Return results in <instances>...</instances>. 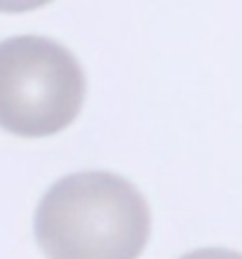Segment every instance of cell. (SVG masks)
<instances>
[{
	"mask_svg": "<svg viewBox=\"0 0 242 259\" xmlns=\"http://www.w3.org/2000/svg\"><path fill=\"white\" fill-rule=\"evenodd\" d=\"M33 231L47 259H139L151 236V210L120 175L75 172L42 196Z\"/></svg>",
	"mask_w": 242,
	"mask_h": 259,
	"instance_id": "1",
	"label": "cell"
},
{
	"mask_svg": "<svg viewBox=\"0 0 242 259\" xmlns=\"http://www.w3.org/2000/svg\"><path fill=\"white\" fill-rule=\"evenodd\" d=\"M87 80L68 48L45 35L0 42V127L17 137H52L73 123Z\"/></svg>",
	"mask_w": 242,
	"mask_h": 259,
	"instance_id": "2",
	"label": "cell"
},
{
	"mask_svg": "<svg viewBox=\"0 0 242 259\" xmlns=\"http://www.w3.org/2000/svg\"><path fill=\"white\" fill-rule=\"evenodd\" d=\"M181 259H242V252L226 250V247H202V250L183 254Z\"/></svg>",
	"mask_w": 242,
	"mask_h": 259,
	"instance_id": "3",
	"label": "cell"
}]
</instances>
